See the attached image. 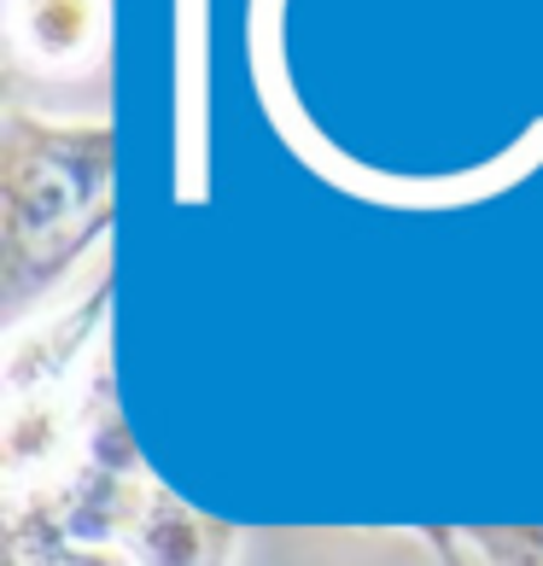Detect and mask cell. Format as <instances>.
Here are the masks:
<instances>
[{
	"label": "cell",
	"instance_id": "2",
	"mask_svg": "<svg viewBox=\"0 0 543 566\" xmlns=\"http://www.w3.org/2000/svg\"><path fill=\"white\" fill-rule=\"evenodd\" d=\"M432 566H543V526H427Z\"/></svg>",
	"mask_w": 543,
	"mask_h": 566
},
{
	"label": "cell",
	"instance_id": "1",
	"mask_svg": "<svg viewBox=\"0 0 543 566\" xmlns=\"http://www.w3.org/2000/svg\"><path fill=\"white\" fill-rule=\"evenodd\" d=\"M106 222L112 123H48L12 106L0 123V316L12 333Z\"/></svg>",
	"mask_w": 543,
	"mask_h": 566
},
{
	"label": "cell",
	"instance_id": "3",
	"mask_svg": "<svg viewBox=\"0 0 543 566\" xmlns=\"http://www.w3.org/2000/svg\"><path fill=\"white\" fill-rule=\"evenodd\" d=\"M0 566H129L117 549H88L30 509L0 502Z\"/></svg>",
	"mask_w": 543,
	"mask_h": 566
}]
</instances>
